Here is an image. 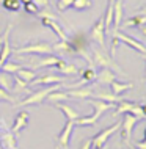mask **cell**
Wrapping results in <instances>:
<instances>
[{"label":"cell","mask_w":146,"mask_h":149,"mask_svg":"<svg viewBox=\"0 0 146 149\" xmlns=\"http://www.w3.org/2000/svg\"><path fill=\"white\" fill-rule=\"evenodd\" d=\"M87 102L94 108V113L93 115H82L80 118H77L74 121L75 126H80V127H87V126H94L97 123V119L101 118V115H104L107 110H112L115 108L116 104L115 102H105V100H101V99H94V97H90L87 99Z\"/></svg>","instance_id":"1"},{"label":"cell","mask_w":146,"mask_h":149,"mask_svg":"<svg viewBox=\"0 0 146 149\" xmlns=\"http://www.w3.org/2000/svg\"><path fill=\"white\" fill-rule=\"evenodd\" d=\"M63 86V83H55V85H49L47 88H43L39 91H33L27 96L25 99H22L21 102H16L14 105H19V107H25V105H41V104L46 100V97L50 94L52 91H57Z\"/></svg>","instance_id":"2"},{"label":"cell","mask_w":146,"mask_h":149,"mask_svg":"<svg viewBox=\"0 0 146 149\" xmlns=\"http://www.w3.org/2000/svg\"><path fill=\"white\" fill-rule=\"evenodd\" d=\"M91 52H93V64L94 66H99V68H108L112 69L113 72L116 74H121V75H126V72L121 69V68L113 61V58L107 54L104 49H97V47H91Z\"/></svg>","instance_id":"3"},{"label":"cell","mask_w":146,"mask_h":149,"mask_svg":"<svg viewBox=\"0 0 146 149\" xmlns=\"http://www.w3.org/2000/svg\"><path fill=\"white\" fill-rule=\"evenodd\" d=\"M11 54L14 55H49V54H54V49H52V44L49 42H35L30 44V46H24L19 47V49H14Z\"/></svg>","instance_id":"4"},{"label":"cell","mask_w":146,"mask_h":149,"mask_svg":"<svg viewBox=\"0 0 146 149\" xmlns=\"http://www.w3.org/2000/svg\"><path fill=\"white\" fill-rule=\"evenodd\" d=\"M121 129V121H118L116 124H112L110 127H107V129H104V130H101L99 134H97L94 138L91 140V149H97V148H102L107 144L108 141V138L115 134V132H118Z\"/></svg>","instance_id":"5"},{"label":"cell","mask_w":146,"mask_h":149,"mask_svg":"<svg viewBox=\"0 0 146 149\" xmlns=\"http://www.w3.org/2000/svg\"><path fill=\"white\" fill-rule=\"evenodd\" d=\"M90 38L93 41L99 44L101 49L105 50V27H104V13L101 14V17L94 22V25L90 30Z\"/></svg>","instance_id":"6"},{"label":"cell","mask_w":146,"mask_h":149,"mask_svg":"<svg viewBox=\"0 0 146 149\" xmlns=\"http://www.w3.org/2000/svg\"><path fill=\"white\" fill-rule=\"evenodd\" d=\"M138 118L133 116L132 113H124L123 121H121V132H123V140L124 141H132V132L135 124L138 123Z\"/></svg>","instance_id":"7"},{"label":"cell","mask_w":146,"mask_h":149,"mask_svg":"<svg viewBox=\"0 0 146 149\" xmlns=\"http://www.w3.org/2000/svg\"><path fill=\"white\" fill-rule=\"evenodd\" d=\"M74 127H75L74 121H71V119L64 121V127H63V130L60 132V135H58V146H57V149H68Z\"/></svg>","instance_id":"8"},{"label":"cell","mask_w":146,"mask_h":149,"mask_svg":"<svg viewBox=\"0 0 146 149\" xmlns=\"http://www.w3.org/2000/svg\"><path fill=\"white\" fill-rule=\"evenodd\" d=\"M113 35H115L116 38L119 39V42H124L126 46H131L133 50L140 52L141 55L146 54V46H143V44H141L140 41H137L133 36H129V35H126V33H123V31H119V30L113 31Z\"/></svg>","instance_id":"9"},{"label":"cell","mask_w":146,"mask_h":149,"mask_svg":"<svg viewBox=\"0 0 146 149\" xmlns=\"http://www.w3.org/2000/svg\"><path fill=\"white\" fill-rule=\"evenodd\" d=\"M11 30H13V24H8L5 33H3L2 47H0V66H2V64L5 63L8 58H10L11 52H13V49H11V46H10V35H11Z\"/></svg>","instance_id":"10"},{"label":"cell","mask_w":146,"mask_h":149,"mask_svg":"<svg viewBox=\"0 0 146 149\" xmlns=\"http://www.w3.org/2000/svg\"><path fill=\"white\" fill-rule=\"evenodd\" d=\"M64 79L60 77V75H54V74H46L41 75V77H35L30 82V85H41V86H49V85H55V83H63Z\"/></svg>","instance_id":"11"},{"label":"cell","mask_w":146,"mask_h":149,"mask_svg":"<svg viewBox=\"0 0 146 149\" xmlns=\"http://www.w3.org/2000/svg\"><path fill=\"white\" fill-rule=\"evenodd\" d=\"M28 111H25V110H22V111H19L17 115H16V118H14V124L11 126V129L10 130L13 132L14 135H17L21 130H24L27 126H28Z\"/></svg>","instance_id":"12"},{"label":"cell","mask_w":146,"mask_h":149,"mask_svg":"<svg viewBox=\"0 0 146 149\" xmlns=\"http://www.w3.org/2000/svg\"><path fill=\"white\" fill-rule=\"evenodd\" d=\"M2 127H5L3 124ZM0 144H2V149H17V141H16V135L11 130H3L0 134Z\"/></svg>","instance_id":"13"},{"label":"cell","mask_w":146,"mask_h":149,"mask_svg":"<svg viewBox=\"0 0 146 149\" xmlns=\"http://www.w3.org/2000/svg\"><path fill=\"white\" fill-rule=\"evenodd\" d=\"M41 22H43L44 27H49V29H50L57 36H58L60 41H66V39H68L66 31L63 30V27L60 25V24L57 22V21H54V19H41Z\"/></svg>","instance_id":"14"},{"label":"cell","mask_w":146,"mask_h":149,"mask_svg":"<svg viewBox=\"0 0 146 149\" xmlns=\"http://www.w3.org/2000/svg\"><path fill=\"white\" fill-rule=\"evenodd\" d=\"M124 6L121 0H115L113 2V25H115V31L121 29V22L124 17Z\"/></svg>","instance_id":"15"},{"label":"cell","mask_w":146,"mask_h":149,"mask_svg":"<svg viewBox=\"0 0 146 149\" xmlns=\"http://www.w3.org/2000/svg\"><path fill=\"white\" fill-rule=\"evenodd\" d=\"M96 80L101 85H110L113 80H116V74L108 68H101V71L96 74Z\"/></svg>","instance_id":"16"},{"label":"cell","mask_w":146,"mask_h":149,"mask_svg":"<svg viewBox=\"0 0 146 149\" xmlns=\"http://www.w3.org/2000/svg\"><path fill=\"white\" fill-rule=\"evenodd\" d=\"M69 91H66L68 93V96L72 99H80V100H87V99H90L93 97V91L91 90H88V88H82V86H79V88H68Z\"/></svg>","instance_id":"17"},{"label":"cell","mask_w":146,"mask_h":149,"mask_svg":"<svg viewBox=\"0 0 146 149\" xmlns=\"http://www.w3.org/2000/svg\"><path fill=\"white\" fill-rule=\"evenodd\" d=\"M52 68H54V69H57L58 72H61V74H66V75H75V74H79V69H77L75 66H72V64L66 63V61H64V60H61V58H58V61H57Z\"/></svg>","instance_id":"18"},{"label":"cell","mask_w":146,"mask_h":149,"mask_svg":"<svg viewBox=\"0 0 146 149\" xmlns=\"http://www.w3.org/2000/svg\"><path fill=\"white\" fill-rule=\"evenodd\" d=\"M58 61V57H55V55H44L43 58L36 60V61H33V69H41V68H47V66H54V64Z\"/></svg>","instance_id":"19"},{"label":"cell","mask_w":146,"mask_h":149,"mask_svg":"<svg viewBox=\"0 0 146 149\" xmlns=\"http://www.w3.org/2000/svg\"><path fill=\"white\" fill-rule=\"evenodd\" d=\"M55 105H57V108H58V110H61V111H63V115H64V118H66V119L75 121L77 118H80V116H82V115L79 113V111L74 110L72 107H69V105H64V104H61V102L55 104Z\"/></svg>","instance_id":"20"},{"label":"cell","mask_w":146,"mask_h":149,"mask_svg":"<svg viewBox=\"0 0 146 149\" xmlns=\"http://www.w3.org/2000/svg\"><path fill=\"white\" fill-rule=\"evenodd\" d=\"M66 99H69V96H68V93L66 91H60V90H57V91H52L50 94L46 97V102L47 104H58V102H63V100H66Z\"/></svg>","instance_id":"21"},{"label":"cell","mask_w":146,"mask_h":149,"mask_svg":"<svg viewBox=\"0 0 146 149\" xmlns=\"http://www.w3.org/2000/svg\"><path fill=\"white\" fill-rule=\"evenodd\" d=\"M133 104L135 102H129V100H118L115 105V113H113V116H121L124 113H129L131 111V108L133 107Z\"/></svg>","instance_id":"22"},{"label":"cell","mask_w":146,"mask_h":149,"mask_svg":"<svg viewBox=\"0 0 146 149\" xmlns=\"http://www.w3.org/2000/svg\"><path fill=\"white\" fill-rule=\"evenodd\" d=\"M13 83H14L13 75L0 69V86H2L3 90H6L8 93H11V90H13Z\"/></svg>","instance_id":"23"},{"label":"cell","mask_w":146,"mask_h":149,"mask_svg":"<svg viewBox=\"0 0 146 149\" xmlns=\"http://www.w3.org/2000/svg\"><path fill=\"white\" fill-rule=\"evenodd\" d=\"M133 85L131 82L129 83H123V82H118V80H113V82L110 83V88H112V93L113 94H116V96H119V94H123L124 91H127V90H131Z\"/></svg>","instance_id":"24"},{"label":"cell","mask_w":146,"mask_h":149,"mask_svg":"<svg viewBox=\"0 0 146 149\" xmlns=\"http://www.w3.org/2000/svg\"><path fill=\"white\" fill-rule=\"evenodd\" d=\"M11 93H14V94H21V93H28L30 94V90H28V83H25L24 80H21L16 75L14 77V83H13V90H11Z\"/></svg>","instance_id":"25"},{"label":"cell","mask_w":146,"mask_h":149,"mask_svg":"<svg viewBox=\"0 0 146 149\" xmlns=\"http://www.w3.org/2000/svg\"><path fill=\"white\" fill-rule=\"evenodd\" d=\"M143 24H146V16L137 13L132 19H127L126 22H121V25L123 27H140Z\"/></svg>","instance_id":"26"},{"label":"cell","mask_w":146,"mask_h":149,"mask_svg":"<svg viewBox=\"0 0 146 149\" xmlns=\"http://www.w3.org/2000/svg\"><path fill=\"white\" fill-rule=\"evenodd\" d=\"M113 25V2H108L107 10L104 11V27L105 31H108Z\"/></svg>","instance_id":"27"},{"label":"cell","mask_w":146,"mask_h":149,"mask_svg":"<svg viewBox=\"0 0 146 149\" xmlns=\"http://www.w3.org/2000/svg\"><path fill=\"white\" fill-rule=\"evenodd\" d=\"M14 75H17L21 80H24L25 83H30L31 80H33L35 77H36V72L33 71V69H27V68H21L17 72H16Z\"/></svg>","instance_id":"28"},{"label":"cell","mask_w":146,"mask_h":149,"mask_svg":"<svg viewBox=\"0 0 146 149\" xmlns=\"http://www.w3.org/2000/svg\"><path fill=\"white\" fill-rule=\"evenodd\" d=\"M93 97L105 100V102H118V100H121L119 96L113 94V93H94L93 91Z\"/></svg>","instance_id":"29"},{"label":"cell","mask_w":146,"mask_h":149,"mask_svg":"<svg viewBox=\"0 0 146 149\" xmlns=\"http://www.w3.org/2000/svg\"><path fill=\"white\" fill-rule=\"evenodd\" d=\"M21 68H22V66H21L19 63L8 61V60H6V61L3 63L2 66H0V69H2V71H5V72H8V74H16V72H17L19 69H21Z\"/></svg>","instance_id":"30"},{"label":"cell","mask_w":146,"mask_h":149,"mask_svg":"<svg viewBox=\"0 0 146 149\" xmlns=\"http://www.w3.org/2000/svg\"><path fill=\"white\" fill-rule=\"evenodd\" d=\"M91 5H93L91 0H74L71 8H74L77 11H85V10H88V8H91Z\"/></svg>","instance_id":"31"},{"label":"cell","mask_w":146,"mask_h":149,"mask_svg":"<svg viewBox=\"0 0 146 149\" xmlns=\"http://www.w3.org/2000/svg\"><path fill=\"white\" fill-rule=\"evenodd\" d=\"M2 6L8 11H17L22 6V3H21V0H3Z\"/></svg>","instance_id":"32"},{"label":"cell","mask_w":146,"mask_h":149,"mask_svg":"<svg viewBox=\"0 0 146 149\" xmlns=\"http://www.w3.org/2000/svg\"><path fill=\"white\" fill-rule=\"evenodd\" d=\"M36 14H38L39 19H54V21H57V14L52 13V11L49 10V6H47V8H43V10H39Z\"/></svg>","instance_id":"33"},{"label":"cell","mask_w":146,"mask_h":149,"mask_svg":"<svg viewBox=\"0 0 146 149\" xmlns=\"http://www.w3.org/2000/svg\"><path fill=\"white\" fill-rule=\"evenodd\" d=\"M129 113H132L133 116H137L138 119H143V118H146L145 116V113H143V108H141V104H133V107L131 108V111Z\"/></svg>","instance_id":"34"},{"label":"cell","mask_w":146,"mask_h":149,"mask_svg":"<svg viewBox=\"0 0 146 149\" xmlns=\"http://www.w3.org/2000/svg\"><path fill=\"white\" fill-rule=\"evenodd\" d=\"M72 2L74 0H57V8L58 11H66L72 6Z\"/></svg>","instance_id":"35"},{"label":"cell","mask_w":146,"mask_h":149,"mask_svg":"<svg viewBox=\"0 0 146 149\" xmlns=\"http://www.w3.org/2000/svg\"><path fill=\"white\" fill-rule=\"evenodd\" d=\"M0 100H6V102H11V104H16V99L13 96L10 94L6 90H3L2 86H0Z\"/></svg>","instance_id":"36"},{"label":"cell","mask_w":146,"mask_h":149,"mask_svg":"<svg viewBox=\"0 0 146 149\" xmlns=\"http://www.w3.org/2000/svg\"><path fill=\"white\" fill-rule=\"evenodd\" d=\"M24 10H25L27 13H30V14H36V13H38V11H39V10H38V6H36L33 2L24 3Z\"/></svg>","instance_id":"37"},{"label":"cell","mask_w":146,"mask_h":149,"mask_svg":"<svg viewBox=\"0 0 146 149\" xmlns=\"http://www.w3.org/2000/svg\"><path fill=\"white\" fill-rule=\"evenodd\" d=\"M118 46H119V39L116 38L115 35H113V41H112V47H110V54H108L112 58L116 55V47H118Z\"/></svg>","instance_id":"38"},{"label":"cell","mask_w":146,"mask_h":149,"mask_svg":"<svg viewBox=\"0 0 146 149\" xmlns=\"http://www.w3.org/2000/svg\"><path fill=\"white\" fill-rule=\"evenodd\" d=\"M31 2L38 6V10H43V8H47L49 6V0H31Z\"/></svg>","instance_id":"39"},{"label":"cell","mask_w":146,"mask_h":149,"mask_svg":"<svg viewBox=\"0 0 146 149\" xmlns=\"http://www.w3.org/2000/svg\"><path fill=\"white\" fill-rule=\"evenodd\" d=\"M137 149H146V138H143V140H140V141H137L135 144H133Z\"/></svg>","instance_id":"40"},{"label":"cell","mask_w":146,"mask_h":149,"mask_svg":"<svg viewBox=\"0 0 146 149\" xmlns=\"http://www.w3.org/2000/svg\"><path fill=\"white\" fill-rule=\"evenodd\" d=\"M80 149H91V140H85V141L82 143V146H80Z\"/></svg>","instance_id":"41"},{"label":"cell","mask_w":146,"mask_h":149,"mask_svg":"<svg viewBox=\"0 0 146 149\" xmlns=\"http://www.w3.org/2000/svg\"><path fill=\"white\" fill-rule=\"evenodd\" d=\"M138 29H140V33H141V35H143L145 38H146V24H143V25H140Z\"/></svg>","instance_id":"42"},{"label":"cell","mask_w":146,"mask_h":149,"mask_svg":"<svg viewBox=\"0 0 146 149\" xmlns=\"http://www.w3.org/2000/svg\"><path fill=\"white\" fill-rule=\"evenodd\" d=\"M126 143V146H127V149H137L135 146H133V144L131 143V141H124Z\"/></svg>","instance_id":"43"},{"label":"cell","mask_w":146,"mask_h":149,"mask_svg":"<svg viewBox=\"0 0 146 149\" xmlns=\"http://www.w3.org/2000/svg\"><path fill=\"white\" fill-rule=\"evenodd\" d=\"M138 14H145V16H146V6H143V8H140Z\"/></svg>","instance_id":"44"},{"label":"cell","mask_w":146,"mask_h":149,"mask_svg":"<svg viewBox=\"0 0 146 149\" xmlns=\"http://www.w3.org/2000/svg\"><path fill=\"white\" fill-rule=\"evenodd\" d=\"M141 108H143V113H145V116H146V104H143V105H141Z\"/></svg>","instance_id":"45"},{"label":"cell","mask_w":146,"mask_h":149,"mask_svg":"<svg viewBox=\"0 0 146 149\" xmlns=\"http://www.w3.org/2000/svg\"><path fill=\"white\" fill-rule=\"evenodd\" d=\"M28 2H31V0H21V3L24 5V3H28Z\"/></svg>","instance_id":"46"},{"label":"cell","mask_w":146,"mask_h":149,"mask_svg":"<svg viewBox=\"0 0 146 149\" xmlns=\"http://www.w3.org/2000/svg\"><path fill=\"white\" fill-rule=\"evenodd\" d=\"M97 149H108V148H107V144H105V146H102V148H97Z\"/></svg>","instance_id":"47"},{"label":"cell","mask_w":146,"mask_h":149,"mask_svg":"<svg viewBox=\"0 0 146 149\" xmlns=\"http://www.w3.org/2000/svg\"><path fill=\"white\" fill-rule=\"evenodd\" d=\"M0 126H2V121H0ZM0 134H2V129H0ZM0 149H2V144H0Z\"/></svg>","instance_id":"48"},{"label":"cell","mask_w":146,"mask_h":149,"mask_svg":"<svg viewBox=\"0 0 146 149\" xmlns=\"http://www.w3.org/2000/svg\"><path fill=\"white\" fill-rule=\"evenodd\" d=\"M143 138H146V127H145V136H143Z\"/></svg>","instance_id":"49"},{"label":"cell","mask_w":146,"mask_h":149,"mask_svg":"<svg viewBox=\"0 0 146 149\" xmlns=\"http://www.w3.org/2000/svg\"><path fill=\"white\" fill-rule=\"evenodd\" d=\"M2 2H3V0H0V6H2Z\"/></svg>","instance_id":"50"},{"label":"cell","mask_w":146,"mask_h":149,"mask_svg":"<svg viewBox=\"0 0 146 149\" xmlns=\"http://www.w3.org/2000/svg\"><path fill=\"white\" fill-rule=\"evenodd\" d=\"M143 58H145V60H146V54H145V55H143Z\"/></svg>","instance_id":"51"},{"label":"cell","mask_w":146,"mask_h":149,"mask_svg":"<svg viewBox=\"0 0 146 149\" xmlns=\"http://www.w3.org/2000/svg\"><path fill=\"white\" fill-rule=\"evenodd\" d=\"M108 2H115V0H108Z\"/></svg>","instance_id":"52"},{"label":"cell","mask_w":146,"mask_h":149,"mask_svg":"<svg viewBox=\"0 0 146 149\" xmlns=\"http://www.w3.org/2000/svg\"><path fill=\"white\" fill-rule=\"evenodd\" d=\"M0 47H2V44H0Z\"/></svg>","instance_id":"53"},{"label":"cell","mask_w":146,"mask_h":149,"mask_svg":"<svg viewBox=\"0 0 146 149\" xmlns=\"http://www.w3.org/2000/svg\"><path fill=\"white\" fill-rule=\"evenodd\" d=\"M119 149H121V148H119Z\"/></svg>","instance_id":"54"}]
</instances>
